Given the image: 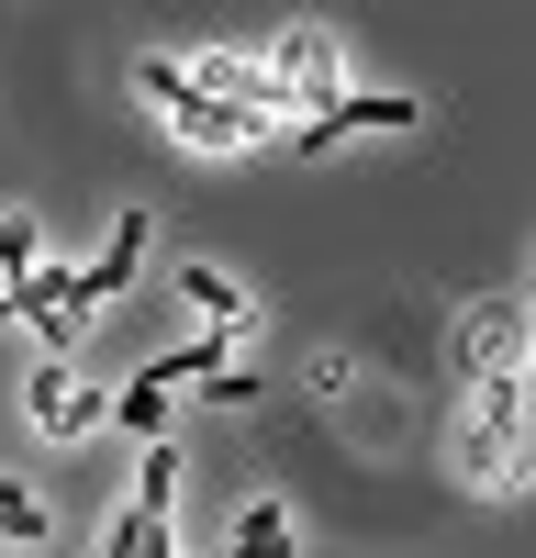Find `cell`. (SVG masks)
I'll return each instance as SVG.
<instances>
[{"mask_svg":"<svg viewBox=\"0 0 536 558\" xmlns=\"http://www.w3.org/2000/svg\"><path fill=\"white\" fill-rule=\"evenodd\" d=\"M459 481H470V492H514V481H525V368H480V380H470Z\"/></svg>","mask_w":536,"mask_h":558,"instance_id":"obj_1","label":"cell"},{"mask_svg":"<svg viewBox=\"0 0 536 558\" xmlns=\"http://www.w3.org/2000/svg\"><path fill=\"white\" fill-rule=\"evenodd\" d=\"M134 89L168 112V134L179 146H202V157H246V146H268L280 123H257V112H223V101H202L191 78H179V57H134Z\"/></svg>","mask_w":536,"mask_h":558,"instance_id":"obj_2","label":"cell"},{"mask_svg":"<svg viewBox=\"0 0 536 558\" xmlns=\"http://www.w3.org/2000/svg\"><path fill=\"white\" fill-rule=\"evenodd\" d=\"M268 78H280V112L291 123H313L325 101H346V68H336V34L325 23H302V34L268 45Z\"/></svg>","mask_w":536,"mask_h":558,"instance_id":"obj_3","label":"cell"},{"mask_svg":"<svg viewBox=\"0 0 536 558\" xmlns=\"http://www.w3.org/2000/svg\"><path fill=\"white\" fill-rule=\"evenodd\" d=\"M402 123H425L414 89H346V101H325L313 123H291V157H336L346 134H402Z\"/></svg>","mask_w":536,"mask_h":558,"instance_id":"obj_4","label":"cell"},{"mask_svg":"<svg viewBox=\"0 0 536 558\" xmlns=\"http://www.w3.org/2000/svg\"><path fill=\"white\" fill-rule=\"evenodd\" d=\"M23 413H34V436H45V447H78V436L101 425L112 402H101V391L78 380V357H45L34 380H23Z\"/></svg>","mask_w":536,"mask_h":558,"instance_id":"obj_5","label":"cell"},{"mask_svg":"<svg viewBox=\"0 0 536 558\" xmlns=\"http://www.w3.org/2000/svg\"><path fill=\"white\" fill-rule=\"evenodd\" d=\"M146 268V213H112V235H101V257L89 268H68V313L78 324H101L112 302H123V279Z\"/></svg>","mask_w":536,"mask_h":558,"instance_id":"obj_6","label":"cell"},{"mask_svg":"<svg viewBox=\"0 0 536 558\" xmlns=\"http://www.w3.org/2000/svg\"><path fill=\"white\" fill-rule=\"evenodd\" d=\"M480 368H525V302H480V313H470L459 380H480Z\"/></svg>","mask_w":536,"mask_h":558,"instance_id":"obj_7","label":"cell"},{"mask_svg":"<svg viewBox=\"0 0 536 558\" xmlns=\"http://www.w3.org/2000/svg\"><path fill=\"white\" fill-rule=\"evenodd\" d=\"M168 413H179V380H168V357H157V368H134V380L112 391V425H134V436H168Z\"/></svg>","mask_w":536,"mask_h":558,"instance_id":"obj_8","label":"cell"},{"mask_svg":"<svg viewBox=\"0 0 536 558\" xmlns=\"http://www.w3.org/2000/svg\"><path fill=\"white\" fill-rule=\"evenodd\" d=\"M179 302H191L202 324H257V302L235 291V279H223L212 257H179Z\"/></svg>","mask_w":536,"mask_h":558,"instance_id":"obj_9","label":"cell"},{"mask_svg":"<svg viewBox=\"0 0 536 558\" xmlns=\"http://www.w3.org/2000/svg\"><path fill=\"white\" fill-rule=\"evenodd\" d=\"M168 502H179V436H146V470H134V514H157V525H168Z\"/></svg>","mask_w":536,"mask_h":558,"instance_id":"obj_10","label":"cell"},{"mask_svg":"<svg viewBox=\"0 0 536 558\" xmlns=\"http://www.w3.org/2000/svg\"><path fill=\"white\" fill-rule=\"evenodd\" d=\"M302 536H291V514H280V502H246V514H235V558H291Z\"/></svg>","mask_w":536,"mask_h":558,"instance_id":"obj_11","label":"cell"},{"mask_svg":"<svg viewBox=\"0 0 536 558\" xmlns=\"http://www.w3.org/2000/svg\"><path fill=\"white\" fill-rule=\"evenodd\" d=\"M34 257H45V235H34V213H0V279H34Z\"/></svg>","mask_w":536,"mask_h":558,"instance_id":"obj_12","label":"cell"},{"mask_svg":"<svg viewBox=\"0 0 536 558\" xmlns=\"http://www.w3.org/2000/svg\"><path fill=\"white\" fill-rule=\"evenodd\" d=\"M157 547H168V525H157V514H134V502H123L112 536H101V558H157Z\"/></svg>","mask_w":536,"mask_h":558,"instance_id":"obj_13","label":"cell"},{"mask_svg":"<svg viewBox=\"0 0 536 558\" xmlns=\"http://www.w3.org/2000/svg\"><path fill=\"white\" fill-rule=\"evenodd\" d=\"M0 536H12V547H34V536H45V492L0 481Z\"/></svg>","mask_w":536,"mask_h":558,"instance_id":"obj_14","label":"cell"},{"mask_svg":"<svg viewBox=\"0 0 536 558\" xmlns=\"http://www.w3.org/2000/svg\"><path fill=\"white\" fill-rule=\"evenodd\" d=\"M157 558H179V547H157Z\"/></svg>","mask_w":536,"mask_h":558,"instance_id":"obj_15","label":"cell"}]
</instances>
